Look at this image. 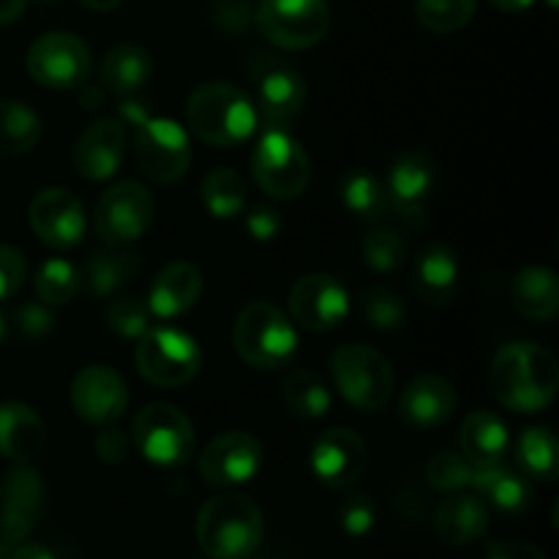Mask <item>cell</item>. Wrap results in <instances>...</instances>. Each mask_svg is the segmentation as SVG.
<instances>
[{
	"label": "cell",
	"mask_w": 559,
	"mask_h": 559,
	"mask_svg": "<svg viewBox=\"0 0 559 559\" xmlns=\"http://www.w3.org/2000/svg\"><path fill=\"white\" fill-rule=\"evenodd\" d=\"M489 388L502 407L516 413H540L557 396V358L535 342L506 344L491 360Z\"/></svg>",
	"instance_id": "1"
},
{
	"label": "cell",
	"mask_w": 559,
	"mask_h": 559,
	"mask_svg": "<svg viewBox=\"0 0 559 559\" xmlns=\"http://www.w3.org/2000/svg\"><path fill=\"white\" fill-rule=\"evenodd\" d=\"M186 123L191 134L211 147H233L257 131L254 102L229 82H205L186 102Z\"/></svg>",
	"instance_id": "2"
},
{
	"label": "cell",
	"mask_w": 559,
	"mask_h": 559,
	"mask_svg": "<svg viewBox=\"0 0 559 559\" xmlns=\"http://www.w3.org/2000/svg\"><path fill=\"white\" fill-rule=\"evenodd\" d=\"M265 522L254 500L246 495H218L197 516V540L211 559H246L262 544Z\"/></svg>",
	"instance_id": "3"
},
{
	"label": "cell",
	"mask_w": 559,
	"mask_h": 559,
	"mask_svg": "<svg viewBox=\"0 0 559 559\" xmlns=\"http://www.w3.org/2000/svg\"><path fill=\"white\" fill-rule=\"evenodd\" d=\"M233 344L246 364L265 371L289 366L300 349L293 320L267 300H254L240 311L233 328Z\"/></svg>",
	"instance_id": "4"
},
{
	"label": "cell",
	"mask_w": 559,
	"mask_h": 559,
	"mask_svg": "<svg viewBox=\"0 0 559 559\" xmlns=\"http://www.w3.org/2000/svg\"><path fill=\"white\" fill-rule=\"evenodd\" d=\"M331 377L344 402L360 413H380L393 396V369L385 355L364 344H344L331 355Z\"/></svg>",
	"instance_id": "5"
},
{
	"label": "cell",
	"mask_w": 559,
	"mask_h": 559,
	"mask_svg": "<svg viewBox=\"0 0 559 559\" xmlns=\"http://www.w3.org/2000/svg\"><path fill=\"white\" fill-rule=\"evenodd\" d=\"M251 175L267 197L295 200L311 180V162L304 145L284 129H265L251 151Z\"/></svg>",
	"instance_id": "6"
},
{
	"label": "cell",
	"mask_w": 559,
	"mask_h": 559,
	"mask_svg": "<svg viewBox=\"0 0 559 559\" xmlns=\"http://www.w3.org/2000/svg\"><path fill=\"white\" fill-rule=\"evenodd\" d=\"M136 371L156 388H180L202 369V353L194 336L178 328H151L136 338Z\"/></svg>",
	"instance_id": "7"
},
{
	"label": "cell",
	"mask_w": 559,
	"mask_h": 559,
	"mask_svg": "<svg viewBox=\"0 0 559 559\" xmlns=\"http://www.w3.org/2000/svg\"><path fill=\"white\" fill-rule=\"evenodd\" d=\"M254 22L273 47L298 52L328 36L331 9L325 0H262Z\"/></svg>",
	"instance_id": "8"
},
{
	"label": "cell",
	"mask_w": 559,
	"mask_h": 559,
	"mask_svg": "<svg viewBox=\"0 0 559 559\" xmlns=\"http://www.w3.org/2000/svg\"><path fill=\"white\" fill-rule=\"evenodd\" d=\"M134 445L156 467H180L194 453V426L178 407L153 402L134 418Z\"/></svg>",
	"instance_id": "9"
},
{
	"label": "cell",
	"mask_w": 559,
	"mask_h": 559,
	"mask_svg": "<svg viewBox=\"0 0 559 559\" xmlns=\"http://www.w3.org/2000/svg\"><path fill=\"white\" fill-rule=\"evenodd\" d=\"M134 153L140 173L153 183H175L191 164V142L180 123L145 112L134 123Z\"/></svg>",
	"instance_id": "10"
},
{
	"label": "cell",
	"mask_w": 559,
	"mask_h": 559,
	"mask_svg": "<svg viewBox=\"0 0 559 559\" xmlns=\"http://www.w3.org/2000/svg\"><path fill=\"white\" fill-rule=\"evenodd\" d=\"M91 49L69 31H49L31 44L25 55L27 74L49 91H74L91 74Z\"/></svg>",
	"instance_id": "11"
},
{
	"label": "cell",
	"mask_w": 559,
	"mask_h": 559,
	"mask_svg": "<svg viewBox=\"0 0 559 559\" xmlns=\"http://www.w3.org/2000/svg\"><path fill=\"white\" fill-rule=\"evenodd\" d=\"M156 213L153 194L136 180H120L107 189L93 213V227L107 246H126L147 233Z\"/></svg>",
	"instance_id": "12"
},
{
	"label": "cell",
	"mask_w": 559,
	"mask_h": 559,
	"mask_svg": "<svg viewBox=\"0 0 559 559\" xmlns=\"http://www.w3.org/2000/svg\"><path fill=\"white\" fill-rule=\"evenodd\" d=\"M435 186V162L426 151H404L388 169V202L399 222L418 233L426 227V200Z\"/></svg>",
	"instance_id": "13"
},
{
	"label": "cell",
	"mask_w": 559,
	"mask_h": 559,
	"mask_svg": "<svg viewBox=\"0 0 559 559\" xmlns=\"http://www.w3.org/2000/svg\"><path fill=\"white\" fill-rule=\"evenodd\" d=\"M289 320L306 331H333L349 314V295L331 273H306L289 289Z\"/></svg>",
	"instance_id": "14"
},
{
	"label": "cell",
	"mask_w": 559,
	"mask_h": 559,
	"mask_svg": "<svg viewBox=\"0 0 559 559\" xmlns=\"http://www.w3.org/2000/svg\"><path fill=\"white\" fill-rule=\"evenodd\" d=\"M306 104V82L295 66L284 60H265L254 76L257 118L267 129H284L300 115Z\"/></svg>",
	"instance_id": "15"
},
{
	"label": "cell",
	"mask_w": 559,
	"mask_h": 559,
	"mask_svg": "<svg viewBox=\"0 0 559 559\" xmlns=\"http://www.w3.org/2000/svg\"><path fill=\"white\" fill-rule=\"evenodd\" d=\"M27 222L38 240L52 249H71L85 238V205L69 189H44L27 207Z\"/></svg>",
	"instance_id": "16"
},
{
	"label": "cell",
	"mask_w": 559,
	"mask_h": 559,
	"mask_svg": "<svg viewBox=\"0 0 559 559\" xmlns=\"http://www.w3.org/2000/svg\"><path fill=\"white\" fill-rule=\"evenodd\" d=\"M71 407L85 424L112 426L129 407V388L109 366H85L71 382Z\"/></svg>",
	"instance_id": "17"
},
{
	"label": "cell",
	"mask_w": 559,
	"mask_h": 559,
	"mask_svg": "<svg viewBox=\"0 0 559 559\" xmlns=\"http://www.w3.org/2000/svg\"><path fill=\"white\" fill-rule=\"evenodd\" d=\"M262 467V445L249 431H224L207 442L200 456V475L205 484L227 489L254 478Z\"/></svg>",
	"instance_id": "18"
},
{
	"label": "cell",
	"mask_w": 559,
	"mask_h": 559,
	"mask_svg": "<svg viewBox=\"0 0 559 559\" xmlns=\"http://www.w3.org/2000/svg\"><path fill=\"white\" fill-rule=\"evenodd\" d=\"M366 462H369V453H366L364 437L347 426L322 431L320 440L311 448V469L328 489H347L358 484Z\"/></svg>",
	"instance_id": "19"
},
{
	"label": "cell",
	"mask_w": 559,
	"mask_h": 559,
	"mask_svg": "<svg viewBox=\"0 0 559 559\" xmlns=\"http://www.w3.org/2000/svg\"><path fill=\"white\" fill-rule=\"evenodd\" d=\"M126 158V126L118 118H98L87 126L74 145V169L80 178L109 180Z\"/></svg>",
	"instance_id": "20"
},
{
	"label": "cell",
	"mask_w": 559,
	"mask_h": 559,
	"mask_svg": "<svg viewBox=\"0 0 559 559\" xmlns=\"http://www.w3.org/2000/svg\"><path fill=\"white\" fill-rule=\"evenodd\" d=\"M44 508V480L27 464H16L3 486L0 535L5 544H22L38 524Z\"/></svg>",
	"instance_id": "21"
},
{
	"label": "cell",
	"mask_w": 559,
	"mask_h": 559,
	"mask_svg": "<svg viewBox=\"0 0 559 559\" xmlns=\"http://www.w3.org/2000/svg\"><path fill=\"white\" fill-rule=\"evenodd\" d=\"M456 409V388L445 377H415L399 396V418L409 429H437Z\"/></svg>",
	"instance_id": "22"
},
{
	"label": "cell",
	"mask_w": 559,
	"mask_h": 559,
	"mask_svg": "<svg viewBox=\"0 0 559 559\" xmlns=\"http://www.w3.org/2000/svg\"><path fill=\"white\" fill-rule=\"evenodd\" d=\"M202 289H205V282H202L200 267L183 260L173 262L153 278L151 293H147V309L158 320H175L194 309L197 300L202 298Z\"/></svg>",
	"instance_id": "23"
},
{
	"label": "cell",
	"mask_w": 559,
	"mask_h": 559,
	"mask_svg": "<svg viewBox=\"0 0 559 559\" xmlns=\"http://www.w3.org/2000/svg\"><path fill=\"white\" fill-rule=\"evenodd\" d=\"M413 289L426 306H448L459 289V260L445 243H429L413 260Z\"/></svg>",
	"instance_id": "24"
},
{
	"label": "cell",
	"mask_w": 559,
	"mask_h": 559,
	"mask_svg": "<svg viewBox=\"0 0 559 559\" xmlns=\"http://www.w3.org/2000/svg\"><path fill=\"white\" fill-rule=\"evenodd\" d=\"M459 445H462L464 459L475 469L495 467L508 456L511 435H508V426L500 415H495L491 409H475L464 418L462 431H459Z\"/></svg>",
	"instance_id": "25"
},
{
	"label": "cell",
	"mask_w": 559,
	"mask_h": 559,
	"mask_svg": "<svg viewBox=\"0 0 559 559\" xmlns=\"http://www.w3.org/2000/svg\"><path fill=\"white\" fill-rule=\"evenodd\" d=\"M47 429L36 409L22 402L0 404V453L16 464H27L44 451Z\"/></svg>",
	"instance_id": "26"
},
{
	"label": "cell",
	"mask_w": 559,
	"mask_h": 559,
	"mask_svg": "<svg viewBox=\"0 0 559 559\" xmlns=\"http://www.w3.org/2000/svg\"><path fill=\"white\" fill-rule=\"evenodd\" d=\"M435 530L440 540L451 546L475 544L489 530V508L480 497L467 491H453L440 508H437Z\"/></svg>",
	"instance_id": "27"
},
{
	"label": "cell",
	"mask_w": 559,
	"mask_h": 559,
	"mask_svg": "<svg viewBox=\"0 0 559 559\" xmlns=\"http://www.w3.org/2000/svg\"><path fill=\"white\" fill-rule=\"evenodd\" d=\"M475 491L489 502L495 511L506 513V516H522L533 508L535 491L533 484L524 478V473L508 469L502 464L495 467H473V480H469Z\"/></svg>",
	"instance_id": "28"
},
{
	"label": "cell",
	"mask_w": 559,
	"mask_h": 559,
	"mask_svg": "<svg viewBox=\"0 0 559 559\" xmlns=\"http://www.w3.org/2000/svg\"><path fill=\"white\" fill-rule=\"evenodd\" d=\"M153 74V58L142 44L123 41L115 44L102 60V71H98V80H102L104 91L115 93V96H134L140 87H145V82Z\"/></svg>",
	"instance_id": "29"
},
{
	"label": "cell",
	"mask_w": 559,
	"mask_h": 559,
	"mask_svg": "<svg viewBox=\"0 0 559 559\" xmlns=\"http://www.w3.org/2000/svg\"><path fill=\"white\" fill-rule=\"evenodd\" d=\"M511 304L524 320L551 322L559 311V282L549 267H524L511 282Z\"/></svg>",
	"instance_id": "30"
},
{
	"label": "cell",
	"mask_w": 559,
	"mask_h": 559,
	"mask_svg": "<svg viewBox=\"0 0 559 559\" xmlns=\"http://www.w3.org/2000/svg\"><path fill=\"white\" fill-rule=\"evenodd\" d=\"M140 271L142 257L136 251H118L112 246V249H98L87 257L82 282L93 298H107L134 282Z\"/></svg>",
	"instance_id": "31"
},
{
	"label": "cell",
	"mask_w": 559,
	"mask_h": 559,
	"mask_svg": "<svg viewBox=\"0 0 559 559\" xmlns=\"http://www.w3.org/2000/svg\"><path fill=\"white\" fill-rule=\"evenodd\" d=\"M338 197H342L344 207L353 216L366 218V222H380L391 211L385 180L377 178L366 167H353L342 175V180H338Z\"/></svg>",
	"instance_id": "32"
},
{
	"label": "cell",
	"mask_w": 559,
	"mask_h": 559,
	"mask_svg": "<svg viewBox=\"0 0 559 559\" xmlns=\"http://www.w3.org/2000/svg\"><path fill=\"white\" fill-rule=\"evenodd\" d=\"M41 140V118L27 104L3 98L0 102V158L31 153Z\"/></svg>",
	"instance_id": "33"
},
{
	"label": "cell",
	"mask_w": 559,
	"mask_h": 559,
	"mask_svg": "<svg viewBox=\"0 0 559 559\" xmlns=\"http://www.w3.org/2000/svg\"><path fill=\"white\" fill-rule=\"evenodd\" d=\"M200 194L205 211L216 218L240 216L246 211V202H249L246 180L229 167H218L213 173H207L205 180H202Z\"/></svg>",
	"instance_id": "34"
},
{
	"label": "cell",
	"mask_w": 559,
	"mask_h": 559,
	"mask_svg": "<svg viewBox=\"0 0 559 559\" xmlns=\"http://www.w3.org/2000/svg\"><path fill=\"white\" fill-rule=\"evenodd\" d=\"M519 469L530 478L555 480L559 469L557 459V437L549 426H530L522 431L516 442Z\"/></svg>",
	"instance_id": "35"
},
{
	"label": "cell",
	"mask_w": 559,
	"mask_h": 559,
	"mask_svg": "<svg viewBox=\"0 0 559 559\" xmlns=\"http://www.w3.org/2000/svg\"><path fill=\"white\" fill-rule=\"evenodd\" d=\"M282 396L289 413H293L295 418L304 420L322 418V415H328V409H331L333 404L331 391L325 388V382H322L314 371L306 369L293 371V374L284 380Z\"/></svg>",
	"instance_id": "36"
},
{
	"label": "cell",
	"mask_w": 559,
	"mask_h": 559,
	"mask_svg": "<svg viewBox=\"0 0 559 559\" xmlns=\"http://www.w3.org/2000/svg\"><path fill=\"white\" fill-rule=\"evenodd\" d=\"M364 260L374 273H396L407 262L402 233L388 224H374L364 238Z\"/></svg>",
	"instance_id": "37"
},
{
	"label": "cell",
	"mask_w": 559,
	"mask_h": 559,
	"mask_svg": "<svg viewBox=\"0 0 559 559\" xmlns=\"http://www.w3.org/2000/svg\"><path fill=\"white\" fill-rule=\"evenodd\" d=\"M360 311L374 331H399L407 322V304L388 284H374L360 298Z\"/></svg>",
	"instance_id": "38"
},
{
	"label": "cell",
	"mask_w": 559,
	"mask_h": 559,
	"mask_svg": "<svg viewBox=\"0 0 559 559\" xmlns=\"http://www.w3.org/2000/svg\"><path fill=\"white\" fill-rule=\"evenodd\" d=\"M80 271L69 260H58V257L44 262L36 273V295L44 306L69 304L76 289H80Z\"/></svg>",
	"instance_id": "39"
},
{
	"label": "cell",
	"mask_w": 559,
	"mask_h": 559,
	"mask_svg": "<svg viewBox=\"0 0 559 559\" xmlns=\"http://www.w3.org/2000/svg\"><path fill=\"white\" fill-rule=\"evenodd\" d=\"M478 0H418L415 16L431 33L462 31L475 14Z\"/></svg>",
	"instance_id": "40"
},
{
	"label": "cell",
	"mask_w": 559,
	"mask_h": 559,
	"mask_svg": "<svg viewBox=\"0 0 559 559\" xmlns=\"http://www.w3.org/2000/svg\"><path fill=\"white\" fill-rule=\"evenodd\" d=\"M151 309L147 300L134 298V295H120L104 311L107 328L120 338H142L151 331Z\"/></svg>",
	"instance_id": "41"
},
{
	"label": "cell",
	"mask_w": 559,
	"mask_h": 559,
	"mask_svg": "<svg viewBox=\"0 0 559 559\" xmlns=\"http://www.w3.org/2000/svg\"><path fill=\"white\" fill-rule=\"evenodd\" d=\"M426 478H429V484L437 491L453 495V491H462L469 486V480H473V464L464 456H459V453L440 451L431 459L429 467H426Z\"/></svg>",
	"instance_id": "42"
},
{
	"label": "cell",
	"mask_w": 559,
	"mask_h": 559,
	"mask_svg": "<svg viewBox=\"0 0 559 559\" xmlns=\"http://www.w3.org/2000/svg\"><path fill=\"white\" fill-rule=\"evenodd\" d=\"M338 522H342L344 533L353 535V538H364L371 533L377 522V508L371 502L369 495H349L344 500L342 511H338Z\"/></svg>",
	"instance_id": "43"
},
{
	"label": "cell",
	"mask_w": 559,
	"mask_h": 559,
	"mask_svg": "<svg viewBox=\"0 0 559 559\" xmlns=\"http://www.w3.org/2000/svg\"><path fill=\"white\" fill-rule=\"evenodd\" d=\"M27 276V260L14 246H0V300H9Z\"/></svg>",
	"instance_id": "44"
},
{
	"label": "cell",
	"mask_w": 559,
	"mask_h": 559,
	"mask_svg": "<svg viewBox=\"0 0 559 559\" xmlns=\"http://www.w3.org/2000/svg\"><path fill=\"white\" fill-rule=\"evenodd\" d=\"M55 328V314L44 304H22L16 309V331L25 338H44Z\"/></svg>",
	"instance_id": "45"
},
{
	"label": "cell",
	"mask_w": 559,
	"mask_h": 559,
	"mask_svg": "<svg viewBox=\"0 0 559 559\" xmlns=\"http://www.w3.org/2000/svg\"><path fill=\"white\" fill-rule=\"evenodd\" d=\"M246 229L254 240L267 243V240L278 238V233H282V213L271 205H254L246 213Z\"/></svg>",
	"instance_id": "46"
},
{
	"label": "cell",
	"mask_w": 559,
	"mask_h": 559,
	"mask_svg": "<svg viewBox=\"0 0 559 559\" xmlns=\"http://www.w3.org/2000/svg\"><path fill=\"white\" fill-rule=\"evenodd\" d=\"M93 445H96V456L104 464H109V467H118V464L129 459V437L120 429H115V426H102Z\"/></svg>",
	"instance_id": "47"
},
{
	"label": "cell",
	"mask_w": 559,
	"mask_h": 559,
	"mask_svg": "<svg viewBox=\"0 0 559 559\" xmlns=\"http://www.w3.org/2000/svg\"><path fill=\"white\" fill-rule=\"evenodd\" d=\"M484 559H549L538 546L519 544V540H502V544L489 546Z\"/></svg>",
	"instance_id": "48"
},
{
	"label": "cell",
	"mask_w": 559,
	"mask_h": 559,
	"mask_svg": "<svg viewBox=\"0 0 559 559\" xmlns=\"http://www.w3.org/2000/svg\"><path fill=\"white\" fill-rule=\"evenodd\" d=\"M11 559H58V557H55L47 546L25 544V540H22V544L14 549V555H11Z\"/></svg>",
	"instance_id": "49"
},
{
	"label": "cell",
	"mask_w": 559,
	"mask_h": 559,
	"mask_svg": "<svg viewBox=\"0 0 559 559\" xmlns=\"http://www.w3.org/2000/svg\"><path fill=\"white\" fill-rule=\"evenodd\" d=\"M27 0H0V25H11L22 16Z\"/></svg>",
	"instance_id": "50"
},
{
	"label": "cell",
	"mask_w": 559,
	"mask_h": 559,
	"mask_svg": "<svg viewBox=\"0 0 559 559\" xmlns=\"http://www.w3.org/2000/svg\"><path fill=\"white\" fill-rule=\"evenodd\" d=\"M80 102L85 109H96L104 104V91L102 85H80Z\"/></svg>",
	"instance_id": "51"
},
{
	"label": "cell",
	"mask_w": 559,
	"mask_h": 559,
	"mask_svg": "<svg viewBox=\"0 0 559 559\" xmlns=\"http://www.w3.org/2000/svg\"><path fill=\"white\" fill-rule=\"evenodd\" d=\"M489 3L500 11H508V14H516V11H527L535 0H489Z\"/></svg>",
	"instance_id": "52"
},
{
	"label": "cell",
	"mask_w": 559,
	"mask_h": 559,
	"mask_svg": "<svg viewBox=\"0 0 559 559\" xmlns=\"http://www.w3.org/2000/svg\"><path fill=\"white\" fill-rule=\"evenodd\" d=\"M82 3L93 11H115L123 0H82Z\"/></svg>",
	"instance_id": "53"
},
{
	"label": "cell",
	"mask_w": 559,
	"mask_h": 559,
	"mask_svg": "<svg viewBox=\"0 0 559 559\" xmlns=\"http://www.w3.org/2000/svg\"><path fill=\"white\" fill-rule=\"evenodd\" d=\"M5 338V320H3V314H0V342H3Z\"/></svg>",
	"instance_id": "54"
},
{
	"label": "cell",
	"mask_w": 559,
	"mask_h": 559,
	"mask_svg": "<svg viewBox=\"0 0 559 559\" xmlns=\"http://www.w3.org/2000/svg\"><path fill=\"white\" fill-rule=\"evenodd\" d=\"M549 5H551V9H555V5H557V0H549Z\"/></svg>",
	"instance_id": "55"
}]
</instances>
